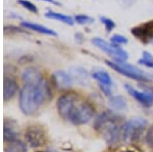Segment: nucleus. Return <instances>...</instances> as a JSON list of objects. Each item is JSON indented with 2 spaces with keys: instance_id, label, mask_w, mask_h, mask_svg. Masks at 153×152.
<instances>
[{
  "instance_id": "1",
  "label": "nucleus",
  "mask_w": 153,
  "mask_h": 152,
  "mask_svg": "<svg viewBox=\"0 0 153 152\" xmlns=\"http://www.w3.org/2000/svg\"><path fill=\"white\" fill-rule=\"evenodd\" d=\"M48 97H50V90L46 82L38 86L25 85L19 93V108L25 114L32 116L38 111L39 107Z\"/></svg>"
},
{
  "instance_id": "2",
  "label": "nucleus",
  "mask_w": 153,
  "mask_h": 152,
  "mask_svg": "<svg viewBox=\"0 0 153 152\" xmlns=\"http://www.w3.org/2000/svg\"><path fill=\"white\" fill-rule=\"evenodd\" d=\"M95 129L101 132L103 137L108 143H114L118 140V137L123 136V128L118 125L117 117L109 111L100 113L95 119Z\"/></svg>"
},
{
  "instance_id": "3",
  "label": "nucleus",
  "mask_w": 153,
  "mask_h": 152,
  "mask_svg": "<svg viewBox=\"0 0 153 152\" xmlns=\"http://www.w3.org/2000/svg\"><path fill=\"white\" fill-rule=\"evenodd\" d=\"M105 62L108 67L113 68L115 72L120 73V75L130 78V79H134L137 81H145V82H148V81L151 80L142 70L131 65V63L126 62L125 60H106Z\"/></svg>"
},
{
  "instance_id": "4",
  "label": "nucleus",
  "mask_w": 153,
  "mask_h": 152,
  "mask_svg": "<svg viewBox=\"0 0 153 152\" xmlns=\"http://www.w3.org/2000/svg\"><path fill=\"white\" fill-rule=\"evenodd\" d=\"M147 127V121L142 117H134L123 128V138L127 143H134L140 139L141 135Z\"/></svg>"
},
{
  "instance_id": "5",
  "label": "nucleus",
  "mask_w": 153,
  "mask_h": 152,
  "mask_svg": "<svg viewBox=\"0 0 153 152\" xmlns=\"http://www.w3.org/2000/svg\"><path fill=\"white\" fill-rule=\"evenodd\" d=\"M94 107L89 102H78L68 116V121L75 125H85L94 116Z\"/></svg>"
},
{
  "instance_id": "6",
  "label": "nucleus",
  "mask_w": 153,
  "mask_h": 152,
  "mask_svg": "<svg viewBox=\"0 0 153 152\" xmlns=\"http://www.w3.org/2000/svg\"><path fill=\"white\" fill-rule=\"evenodd\" d=\"M92 43L94 44L96 47H98L101 50L110 55L114 60H126L128 59L129 55L120 46L115 45L113 43H109L107 41L103 40L100 38H94L92 39Z\"/></svg>"
},
{
  "instance_id": "7",
  "label": "nucleus",
  "mask_w": 153,
  "mask_h": 152,
  "mask_svg": "<svg viewBox=\"0 0 153 152\" xmlns=\"http://www.w3.org/2000/svg\"><path fill=\"white\" fill-rule=\"evenodd\" d=\"M79 102V98L75 93H65L57 100V110L60 116L68 119V116Z\"/></svg>"
},
{
  "instance_id": "8",
  "label": "nucleus",
  "mask_w": 153,
  "mask_h": 152,
  "mask_svg": "<svg viewBox=\"0 0 153 152\" xmlns=\"http://www.w3.org/2000/svg\"><path fill=\"white\" fill-rule=\"evenodd\" d=\"M26 142L31 147H41L46 143V135L44 130L38 126L28 127L25 133Z\"/></svg>"
},
{
  "instance_id": "9",
  "label": "nucleus",
  "mask_w": 153,
  "mask_h": 152,
  "mask_svg": "<svg viewBox=\"0 0 153 152\" xmlns=\"http://www.w3.org/2000/svg\"><path fill=\"white\" fill-rule=\"evenodd\" d=\"M133 36L144 43H148L153 40V19L141 24L131 30Z\"/></svg>"
},
{
  "instance_id": "10",
  "label": "nucleus",
  "mask_w": 153,
  "mask_h": 152,
  "mask_svg": "<svg viewBox=\"0 0 153 152\" xmlns=\"http://www.w3.org/2000/svg\"><path fill=\"white\" fill-rule=\"evenodd\" d=\"M22 79H23L25 85L38 86L41 85L43 82H45L42 73L35 67L26 68L22 73Z\"/></svg>"
},
{
  "instance_id": "11",
  "label": "nucleus",
  "mask_w": 153,
  "mask_h": 152,
  "mask_svg": "<svg viewBox=\"0 0 153 152\" xmlns=\"http://www.w3.org/2000/svg\"><path fill=\"white\" fill-rule=\"evenodd\" d=\"M52 82L57 89L66 90L71 87L74 81L70 73H65V70H56L52 75Z\"/></svg>"
},
{
  "instance_id": "12",
  "label": "nucleus",
  "mask_w": 153,
  "mask_h": 152,
  "mask_svg": "<svg viewBox=\"0 0 153 152\" xmlns=\"http://www.w3.org/2000/svg\"><path fill=\"white\" fill-rule=\"evenodd\" d=\"M4 128H3V135L4 141L11 142L14 140H18L19 136V127L18 122L13 119H6L4 121Z\"/></svg>"
},
{
  "instance_id": "13",
  "label": "nucleus",
  "mask_w": 153,
  "mask_h": 152,
  "mask_svg": "<svg viewBox=\"0 0 153 152\" xmlns=\"http://www.w3.org/2000/svg\"><path fill=\"white\" fill-rule=\"evenodd\" d=\"M125 88H126V90L129 92V94L132 95V96L134 97L138 102H140L142 105H144V106H150V105H152L153 95L150 92L138 91V90L134 89L133 87H131L130 85H125Z\"/></svg>"
},
{
  "instance_id": "14",
  "label": "nucleus",
  "mask_w": 153,
  "mask_h": 152,
  "mask_svg": "<svg viewBox=\"0 0 153 152\" xmlns=\"http://www.w3.org/2000/svg\"><path fill=\"white\" fill-rule=\"evenodd\" d=\"M19 89L18 83L16 82V80L12 78L5 77L4 78V83H3V98L4 101H8L10 100L14 95L16 94Z\"/></svg>"
},
{
  "instance_id": "15",
  "label": "nucleus",
  "mask_w": 153,
  "mask_h": 152,
  "mask_svg": "<svg viewBox=\"0 0 153 152\" xmlns=\"http://www.w3.org/2000/svg\"><path fill=\"white\" fill-rule=\"evenodd\" d=\"M70 76L74 82L78 83L80 85H87L89 83V75L82 67H71L70 70Z\"/></svg>"
},
{
  "instance_id": "16",
  "label": "nucleus",
  "mask_w": 153,
  "mask_h": 152,
  "mask_svg": "<svg viewBox=\"0 0 153 152\" xmlns=\"http://www.w3.org/2000/svg\"><path fill=\"white\" fill-rule=\"evenodd\" d=\"M22 27H24V28L28 29V30H32V31L38 32V33L44 34V35L57 36L56 32H54L53 30H51V29L46 28V27L41 26V24H38L31 23V22H23V23H22Z\"/></svg>"
},
{
  "instance_id": "17",
  "label": "nucleus",
  "mask_w": 153,
  "mask_h": 152,
  "mask_svg": "<svg viewBox=\"0 0 153 152\" xmlns=\"http://www.w3.org/2000/svg\"><path fill=\"white\" fill-rule=\"evenodd\" d=\"M45 16L48 19H56V21H59L61 23H65L68 26H73L75 24V19H74L71 16H65L63 13H60V12H55V11H48L45 13Z\"/></svg>"
},
{
  "instance_id": "18",
  "label": "nucleus",
  "mask_w": 153,
  "mask_h": 152,
  "mask_svg": "<svg viewBox=\"0 0 153 152\" xmlns=\"http://www.w3.org/2000/svg\"><path fill=\"white\" fill-rule=\"evenodd\" d=\"M109 106L114 110H124L127 108V100L122 95H114L109 98Z\"/></svg>"
},
{
  "instance_id": "19",
  "label": "nucleus",
  "mask_w": 153,
  "mask_h": 152,
  "mask_svg": "<svg viewBox=\"0 0 153 152\" xmlns=\"http://www.w3.org/2000/svg\"><path fill=\"white\" fill-rule=\"evenodd\" d=\"M5 152H28V147L25 142L18 139V140L8 142Z\"/></svg>"
},
{
  "instance_id": "20",
  "label": "nucleus",
  "mask_w": 153,
  "mask_h": 152,
  "mask_svg": "<svg viewBox=\"0 0 153 152\" xmlns=\"http://www.w3.org/2000/svg\"><path fill=\"white\" fill-rule=\"evenodd\" d=\"M93 79H95L101 85L112 86V80L109 73L104 72V70H96L92 73Z\"/></svg>"
},
{
  "instance_id": "21",
  "label": "nucleus",
  "mask_w": 153,
  "mask_h": 152,
  "mask_svg": "<svg viewBox=\"0 0 153 152\" xmlns=\"http://www.w3.org/2000/svg\"><path fill=\"white\" fill-rule=\"evenodd\" d=\"M140 65H143L147 67L153 68V55L150 54L147 51H144L142 53V57L139 59Z\"/></svg>"
},
{
  "instance_id": "22",
  "label": "nucleus",
  "mask_w": 153,
  "mask_h": 152,
  "mask_svg": "<svg viewBox=\"0 0 153 152\" xmlns=\"http://www.w3.org/2000/svg\"><path fill=\"white\" fill-rule=\"evenodd\" d=\"M74 19H75L76 23L80 24H90L94 23V19L89 16H86V14H78L74 18Z\"/></svg>"
},
{
  "instance_id": "23",
  "label": "nucleus",
  "mask_w": 153,
  "mask_h": 152,
  "mask_svg": "<svg viewBox=\"0 0 153 152\" xmlns=\"http://www.w3.org/2000/svg\"><path fill=\"white\" fill-rule=\"evenodd\" d=\"M110 41H111V43L115 44V45H118V46L124 45V44H127L128 42H129V40H128L125 36L120 35V34H115V35H113L111 38H110Z\"/></svg>"
},
{
  "instance_id": "24",
  "label": "nucleus",
  "mask_w": 153,
  "mask_h": 152,
  "mask_svg": "<svg viewBox=\"0 0 153 152\" xmlns=\"http://www.w3.org/2000/svg\"><path fill=\"white\" fill-rule=\"evenodd\" d=\"M100 21H101V23L104 24L105 30L107 32L112 31L113 29L115 28V23L112 21V19H110L109 18H106V16H100Z\"/></svg>"
},
{
  "instance_id": "25",
  "label": "nucleus",
  "mask_w": 153,
  "mask_h": 152,
  "mask_svg": "<svg viewBox=\"0 0 153 152\" xmlns=\"http://www.w3.org/2000/svg\"><path fill=\"white\" fill-rule=\"evenodd\" d=\"M19 3L21 4L22 6L25 7L26 9H28L29 11L34 12V13H37L38 12V8L35 4H33L32 2L28 1V0H19Z\"/></svg>"
},
{
  "instance_id": "26",
  "label": "nucleus",
  "mask_w": 153,
  "mask_h": 152,
  "mask_svg": "<svg viewBox=\"0 0 153 152\" xmlns=\"http://www.w3.org/2000/svg\"><path fill=\"white\" fill-rule=\"evenodd\" d=\"M145 142L148 146L153 148V126L147 130L146 135H145Z\"/></svg>"
},
{
  "instance_id": "27",
  "label": "nucleus",
  "mask_w": 153,
  "mask_h": 152,
  "mask_svg": "<svg viewBox=\"0 0 153 152\" xmlns=\"http://www.w3.org/2000/svg\"><path fill=\"white\" fill-rule=\"evenodd\" d=\"M22 31L19 28H16V27H12V26H6L4 28V34L8 35V34H13V33H22Z\"/></svg>"
},
{
  "instance_id": "28",
  "label": "nucleus",
  "mask_w": 153,
  "mask_h": 152,
  "mask_svg": "<svg viewBox=\"0 0 153 152\" xmlns=\"http://www.w3.org/2000/svg\"><path fill=\"white\" fill-rule=\"evenodd\" d=\"M100 86V89L102 90L103 92L105 93L107 96H109V95H111V86H107V85H101L99 84Z\"/></svg>"
},
{
  "instance_id": "29",
  "label": "nucleus",
  "mask_w": 153,
  "mask_h": 152,
  "mask_svg": "<svg viewBox=\"0 0 153 152\" xmlns=\"http://www.w3.org/2000/svg\"><path fill=\"white\" fill-rule=\"evenodd\" d=\"M42 1H46V2H49V3L55 4V5H59V2L55 1V0H42Z\"/></svg>"
},
{
  "instance_id": "30",
  "label": "nucleus",
  "mask_w": 153,
  "mask_h": 152,
  "mask_svg": "<svg viewBox=\"0 0 153 152\" xmlns=\"http://www.w3.org/2000/svg\"><path fill=\"white\" fill-rule=\"evenodd\" d=\"M36 152H45V151H36Z\"/></svg>"
}]
</instances>
